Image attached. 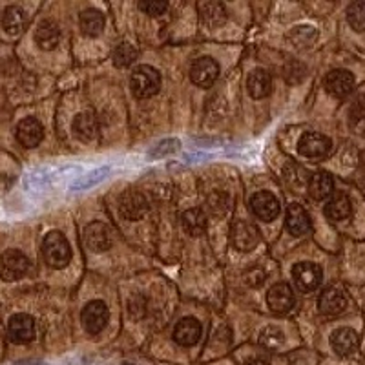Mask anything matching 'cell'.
Instances as JSON below:
<instances>
[{"instance_id":"d590c367","label":"cell","mask_w":365,"mask_h":365,"mask_svg":"<svg viewBox=\"0 0 365 365\" xmlns=\"http://www.w3.org/2000/svg\"><path fill=\"white\" fill-rule=\"evenodd\" d=\"M106 174H108V168H99V170H96L93 174H88V178L84 179L83 182H79V188H88L90 185H96L101 179L106 178Z\"/></svg>"},{"instance_id":"f1b7e54d","label":"cell","mask_w":365,"mask_h":365,"mask_svg":"<svg viewBox=\"0 0 365 365\" xmlns=\"http://www.w3.org/2000/svg\"><path fill=\"white\" fill-rule=\"evenodd\" d=\"M135 57H137V50L130 44V42H123V44H119L115 50H113V64L119 68L130 66V64L135 61Z\"/></svg>"},{"instance_id":"836d02e7","label":"cell","mask_w":365,"mask_h":365,"mask_svg":"<svg viewBox=\"0 0 365 365\" xmlns=\"http://www.w3.org/2000/svg\"><path fill=\"white\" fill-rule=\"evenodd\" d=\"M139 8H141L143 11L148 13V15H152V17H159V15H163V13L166 11V2H161V0H150V2H141Z\"/></svg>"},{"instance_id":"52a82bcc","label":"cell","mask_w":365,"mask_h":365,"mask_svg":"<svg viewBox=\"0 0 365 365\" xmlns=\"http://www.w3.org/2000/svg\"><path fill=\"white\" fill-rule=\"evenodd\" d=\"M220 75V66L214 58L201 57L190 68V79L195 86L210 88Z\"/></svg>"},{"instance_id":"7a4b0ae2","label":"cell","mask_w":365,"mask_h":365,"mask_svg":"<svg viewBox=\"0 0 365 365\" xmlns=\"http://www.w3.org/2000/svg\"><path fill=\"white\" fill-rule=\"evenodd\" d=\"M130 88H132L135 97L148 99V97L155 96L161 88V75L158 73V70L145 66V64L137 66L130 77Z\"/></svg>"},{"instance_id":"603a6c76","label":"cell","mask_w":365,"mask_h":365,"mask_svg":"<svg viewBox=\"0 0 365 365\" xmlns=\"http://www.w3.org/2000/svg\"><path fill=\"white\" fill-rule=\"evenodd\" d=\"M247 88L254 99H263L272 90V79L265 70H254L247 79Z\"/></svg>"},{"instance_id":"1f68e13d","label":"cell","mask_w":365,"mask_h":365,"mask_svg":"<svg viewBox=\"0 0 365 365\" xmlns=\"http://www.w3.org/2000/svg\"><path fill=\"white\" fill-rule=\"evenodd\" d=\"M207 203L214 216H223V214H227L230 201H228V195L223 194V192H214V194H210Z\"/></svg>"},{"instance_id":"ffe728a7","label":"cell","mask_w":365,"mask_h":365,"mask_svg":"<svg viewBox=\"0 0 365 365\" xmlns=\"http://www.w3.org/2000/svg\"><path fill=\"white\" fill-rule=\"evenodd\" d=\"M197 11H200V19L205 26L208 28H217L227 21V11L221 2H200L197 4Z\"/></svg>"},{"instance_id":"484cf974","label":"cell","mask_w":365,"mask_h":365,"mask_svg":"<svg viewBox=\"0 0 365 365\" xmlns=\"http://www.w3.org/2000/svg\"><path fill=\"white\" fill-rule=\"evenodd\" d=\"M181 223L190 236H201L207 230V216L200 208H190V210L182 212Z\"/></svg>"},{"instance_id":"d4e9b609","label":"cell","mask_w":365,"mask_h":365,"mask_svg":"<svg viewBox=\"0 0 365 365\" xmlns=\"http://www.w3.org/2000/svg\"><path fill=\"white\" fill-rule=\"evenodd\" d=\"M73 132L75 135L83 139V141H91L93 137L99 132V125H97V119L93 113L84 112L79 113L73 120Z\"/></svg>"},{"instance_id":"9c48e42d","label":"cell","mask_w":365,"mask_h":365,"mask_svg":"<svg viewBox=\"0 0 365 365\" xmlns=\"http://www.w3.org/2000/svg\"><path fill=\"white\" fill-rule=\"evenodd\" d=\"M81 319H83L84 329L90 334H99L106 327V322H108V309L103 302H90L84 307Z\"/></svg>"},{"instance_id":"e0dca14e","label":"cell","mask_w":365,"mask_h":365,"mask_svg":"<svg viewBox=\"0 0 365 365\" xmlns=\"http://www.w3.org/2000/svg\"><path fill=\"white\" fill-rule=\"evenodd\" d=\"M285 225L287 230L292 234V236H303L311 230V217L305 212V208L298 203L289 205L285 214Z\"/></svg>"},{"instance_id":"cb8c5ba5","label":"cell","mask_w":365,"mask_h":365,"mask_svg":"<svg viewBox=\"0 0 365 365\" xmlns=\"http://www.w3.org/2000/svg\"><path fill=\"white\" fill-rule=\"evenodd\" d=\"M334 190V181L327 172H316L311 179H309V194L312 200L322 201L332 194Z\"/></svg>"},{"instance_id":"44dd1931","label":"cell","mask_w":365,"mask_h":365,"mask_svg":"<svg viewBox=\"0 0 365 365\" xmlns=\"http://www.w3.org/2000/svg\"><path fill=\"white\" fill-rule=\"evenodd\" d=\"M61 41V29L53 21H42L35 31V42L42 50H53Z\"/></svg>"},{"instance_id":"d6a6232c","label":"cell","mask_w":365,"mask_h":365,"mask_svg":"<svg viewBox=\"0 0 365 365\" xmlns=\"http://www.w3.org/2000/svg\"><path fill=\"white\" fill-rule=\"evenodd\" d=\"M351 128L361 135L365 133V108H361V106H356L351 112Z\"/></svg>"},{"instance_id":"2e32d148","label":"cell","mask_w":365,"mask_h":365,"mask_svg":"<svg viewBox=\"0 0 365 365\" xmlns=\"http://www.w3.org/2000/svg\"><path fill=\"white\" fill-rule=\"evenodd\" d=\"M318 307L322 314L336 316L345 311V307H347V298H345V294L340 289H336V287H329V289H325V291L322 292V296H319Z\"/></svg>"},{"instance_id":"8992f818","label":"cell","mask_w":365,"mask_h":365,"mask_svg":"<svg viewBox=\"0 0 365 365\" xmlns=\"http://www.w3.org/2000/svg\"><path fill=\"white\" fill-rule=\"evenodd\" d=\"M331 139L325 137L324 133H305V135L299 139L298 150L303 158L309 159H322L331 152Z\"/></svg>"},{"instance_id":"83f0119b","label":"cell","mask_w":365,"mask_h":365,"mask_svg":"<svg viewBox=\"0 0 365 365\" xmlns=\"http://www.w3.org/2000/svg\"><path fill=\"white\" fill-rule=\"evenodd\" d=\"M104 28V17L103 13L97 9H86L81 13V29L88 37H97Z\"/></svg>"},{"instance_id":"4316f807","label":"cell","mask_w":365,"mask_h":365,"mask_svg":"<svg viewBox=\"0 0 365 365\" xmlns=\"http://www.w3.org/2000/svg\"><path fill=\"white\" fill-rule=\"evenodd\" d=\"M2 26L9 35H19L26 26V13L19 6H9L2 15Z\"/></svg>"},{"instance_id":"ac0fdd59","label":"cell","mask_w":365,"mask_h":365,"mask_svg":"<svg viewBox=\"0 0 365 365\" xmlns=\"http://www.w3.org/2000/svg\"><path fill=\"white\" fill-rule=\"evenodd\" d=\"M201 324L195 318H182L174 329V340L175 344L182 345V347H190V345L197 344L201 338Z\"/></svg>"},{"instance_id":"4fadbf2b","label":"cell","mask_w":365,"mask_h":365,"mask_svg":"<svg viewBox=\"0 0 365 365\" xmlns=\"http://www.w3.org/2000/svg\"><path fill=\"white\" fill-rule=\"evenodd\" d=\"M84 243L91 252H104L112 247V236L106 225L91 223L84 230Z\"/></svg>"},{"instance_id":"9a60e30c","label":"cell","mask_w":365,"mask_h":365,"mask_svg":"<svg viewBox=\"0 0 365 365\" xmlns=\"http://www.w3.org/2000/svg\"><path fill=\"white\" fill-rule=\"evenodd\" d=\"M267 303L274 312L291 311L294 305V292L287 283H276L267 292Z\"/></svg>"},{"instance_id":"e575fe53","label":"cell","mask_w":365,"mask_h":365,"mask_svg":"<svg viewBox=\"0 0 365 365\" xmlns=\"http://www.w3.org/2000/svg\"><path fill=\"white\" fill-rule=\"evenodd\" d=\"M245 282L249 283L250 287H259L263 282H265V272L262 269H252L245 274Z\"/></svg>"},{"instance_id":"7c38bea8","label":"cell","mask_w":365,"mask_h":365,"mask_svg":"<svg viewBox=\"0 0 365 365\" xmlns=\"http://www.w3.org/2000/svg\"><path fill=\"white\" fill-rule=\"evenodd\" d=\"M325 88L331 96L338 97H347L354 88V77L351 71L347 70H332L325 77Z\"/></svg>"},{"instance_id":"74e56055","label":"cell","mask_w":365,"mask_h":365,"mask_svg":"<svg viewBox=\"0 0 365 365\" xmlns=\"http://www.w3.org/2000/svg\"><path fill=\"white\" fill-rule=\"evenodd\" d=\"M245 365H270L269 361L262 360V358H254V360H249Z\"/></svg>"},{"instance_id":"5b68a950","label":"cell","mask_w":365,"mask_h":365,"mask_svg":"<svg viewBox=\"0 0 365 365\" xmlns=\"http://www.w3.org/2000/svg\"><path fill=\"white\" fill-rule=\"evenodd\" d=\"M148 201L137 190H126L119 200V212L128 221H137L148 214Z\"/></svg>"},{"instance_id":"7402d4cb","label":"cell","mask_w":365,"mask_h":365,"mask_svg":"<svg viewBox=\"0 0 365 365\" xmlns=\"http://www.w3.org/2000/svg\"><path fill=\"white\" fill-rule=\"evenodd\" d=\"M353 212V205L345 194H334L329 200V203L325 205V214H327L329 220L332 221H344L351 216Z\"/></svg>"},{"instance_id":"277c9868","label":"cell","mask_w":365,"mask_h":365,"mask_svg":"<svg viewBox=\"0 0 365 365\" xmlns=\"http://www.w3.org/2000/svg\"><path fill=\"white\" fill-rule=\"evenodd\" d=\"M230 236H232L234 247L241 250V252H249V250L256 249V245L259 243V230H257V227L245 220H240L232 225Z\"/></svg>"},{"instance_id":"5bb4252c","label":"cell","mask_w":365,"mask_h":365,"mask_svg":"<svg viewBox=\"0 0 365 365\" xmlns=\"http://www.w3.org/2000/svg\"><path fill=\"white\" fill-rule=\"evenodd\" d=\"M42 137H44V128L35 117H26L19 123L17 126V139L26 148H35L41 145Z\"/></svg>"},{"instance_id":"8fae6325","label":"cell","mask_w":365,"mask_h":365,"mask_svg":"<svg viewBox=\"0 0 365 365\" xmlns=\"http://www.w3.org/2000/svg\"><path fill=\"white\" fill-rule=\"evenodd\" d=\"M9 338L15 344H28L35 336V322L28 314H15L8 325Z\"/></svg>"},{"instance_id":"f546056e","label":"cell","mask_w":365,"mask_h":365,"mask_svg":"<svg viewBox=\"0 0 365 365\" xmlns=\"http://www.w3.org/2000/svg\"><path fill=\"white\" fill-rule=\"evenodd\" d=\"M347 21L356 31H365V2H354L347 9Z\"/></svg>"},{"instance_id":"6da1fadb","label":"cell","mask_w":365,"mask_h":365,"mask_svg":"<svg viewBox=\"0 0 365 365\" xmlns=\"http://www.w3.org/2000/svg\"><path fill=\"white\" fill-rule=\"evenodd\" d=\"M42 256H44V262L51 269H63V267H66L71 259V249L66 236L57 232V230L46 234L44 241H42Z\"/></svg>"},{"instance_id":"30bf717a","label":"cell","mask_w":365,"mask_h":365,"mask_svg":"<svg viewBox=\"0 0 365 365\" xmlns=\"http://www.w3.org/2000/svg\"><path fill=\"white\" fill-rule=\"evenodd\" d=\"M250 208L262 221H272L279 214V203L270 192H257L250 200Z\"/></svg>"},{"instance_id":"ba28073f","label":"cell","mask_w":365,"mask_h":365,"mask_svg":"<svg viewBox=\"0 0 365 365\" xmlns=\"http://www.w3.org/2000/svg\"><path fill=\"white\" fill-rule=\"evenodd\" d=\"M292 278H294L299 291L311 292L322 283V269H319L316 263H298V265L292 269Z\"/></svg>"},{"instance_id":"4dcf8cb0","label":"cell","mask_w":365,"mask_h":365,"mask_svg":"<svg viewBox=\"0 0 365 365\" xmlns=\"http://www.w3.org/2000/svg\"><path fill=\"white\" fill-rule=\"evenodd\" d=\"M259 344L269 351H276L283 344V332L276 327H267L259 336Z\"/></svg>"},{"instance_id":"8d00e7d4","label":"cell","mask_w":365,"mask_h":365,"mask_svg":"<svg viewBox=\"0 0 365 365\" xmlns=\"http://www.w3.org/2000/svg\"><path fill=\"white\" fill-rule=\"evenodd\" d=\"M179 143L178 141H166V143H161V145L158 146V148L152 152V155H161V154H168V152H175L174 148H178Z\"/></svg>"},{"instance_id":"3957f363","label":"cell","mask_w":365,"mask_h":365,"mask_svg":"<svg viewBox=\"0 0 365 365\" xmlns=\"http://www.w3.org/2000/svg\"><path fill=\"white\" fill-rule=\"evenodd\" d=\"M29 269V259L21 250L9 249L6 250L2 259H0V278L4 282H15L21 279Z\"/></svg>"},{"instance_id":"d6986e66","label":"cell","mask_w":365,"mask_h":365,"mask_svg":"<svg viewBox=\"0 0 365 365\" xmlns=\"http://www.w3.org/2000/svg\"><path fill=\"white\" fill-rule=\"evenodd\" d=\"M331 344L332 349H334L340 356H349V354H353L358 349L360 338H358L356 331H353V329L341 327L338 329V331L332 332Z\"/></svg>"}]
</instances>
